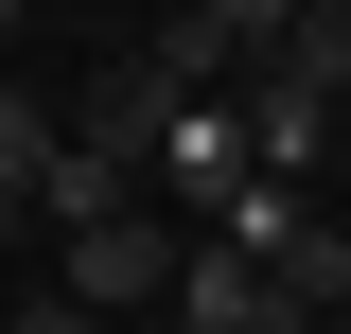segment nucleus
<instances>
[{"label":"nucleus","mask_w":351,"mask_h":334,"mask_svg":"<svg viewBox=\"0 0 351 334\" xmlns=\"http://www.w3.org/2000/svg\"><path fill=\"white\" fill-rule=\"evenodd\" d=\"M141 194H158L176 229H211V211L246 194V106H211V88H193V106H176V141H158V176H141Z\"/></svg>","instance_id":"3"},{"label":"nucleus","mask_w":351,"mask_h":334,"mask_svg":"<svg viewBox=\"0 0 351 334\" xmlns=\"http://www.w3.org/2000/svg\"><path fill=\"white\" fill-rule=\"evenodd\" d=\"M316 141H334V106H316V88H281V71H246V176H281V194H299Z\"/></svg>","instance_id":"5"},{"label":"nucleus","mask_w":351,"mask_h":334,"mask_svg":"<svg viewBox=\"0 0 351 334\" xmlns=\"http://www.w3.org/2000/svg\"><path fill=\"white\" fill-rule=\"evenodd\" d=\"M53 141H71V124H53L36 88H0V194H18V211H36V176H53Z\"/></svg>","instance_id":"8"},{"label":"nucleus","mask_w":351,"mask_h":334,"mask_svg":"<svg viewBox=\"0 0 351 334\" xmlns=\"http://www.w3.org/2000/svg\"><path fill=\"white\" fill-rule=\"evenodd\" d=\"M263 282L299 299V317H351V229H316V211H281V247H263Z\"/></svg>","instance_id":"6"},{"label":"nucleus","mask_w":351,"mask_h":334,"mask_svg":"<svg viewBox=\"0 0 351 334\" xmlns=\"http://www.w3.org/2000/svg\"><path fill=\"white\" fill-rule=\"evenodd\" d=\"M0 334H106V317H88L71 282H36V299H0Z\"/></svg>","instance_id":"9"},{"label":"nucleus","mask_w":351,"mask_h":334,"mask_svg":"<svg viewBox=\"0 0 351 334\" xmlns=\"http://www.w3.org/2000/svg\"><path fill=\"white\" fill-rule=\"evenodd\" d=\"M316 334H351V317H316Z\"/></svg>","instance_id":"10"},{"label":"nucleus","mask_w":351,"mask_h":334,"mask_svg":"<svg viewBox=\"0 0 351 334\" xmlns=\"http://www.w3.org/2000/svg\"><path fill=\"white\" fill-rule=\"evenodd\" d=\"M176 106H193V88L158 71V53H141V71H88V106H71V159H106L141 194V176H158V141H176Z\"/></svg>","instance_id":"2"},{"label":"nucleus","mask_w":351,"mask_h":334,"mask_svg":"<svg viewBox=\"0 0 351 334\" xmlns=\"http://www.w3.org/2000/svg\"><path fill=\"white\" fill-rule=\"evenodd\" d=\"M158 317H176V334H316L299 299L263 282V264H228V247H193V264H176V299H158Z\"/></svg>","instance_id":"4"},{"label":"nucleus","mask_w":351,"mask_h":334,"mask_svg":"<svg viewBox=\"0 0 351 334\" xmlns=\"http://www.w3.org/2000/svg\"><path fill=\"white\" fill-rule=\"evenodd\" d=\"M0 18H18V0H0Z\"/></svg>","instance_id":"11"},{"label":"nucleus","mask_w":351,"mask_h":334,"mask_svg":"<svg viewBox=\"0 0 351 334\" xmlns=\"http://www.w3.org/2000/svg\"><path fill=\"white\" fill-rule=\"evenodd\" d=\"M176 264H193V229L141 194V211H106V229H71V247H53V282H71L88 317H141V299H176Z\"/></svg>","instance_id":"1"},{"label":"nucleus","mask_w":351,"mask_h":334,"mask_svg":"<svg viewBox=\"0 0 351 334\" xmlns=\"http://www.w3.org/2000/svg\"><path fill=\"white\" fill-rule=\"evenodd\" d=\"M281 88H316V106H351V0H299V36L263 53Z\"/></svg>","instance_id":"7"}]
</instances>
